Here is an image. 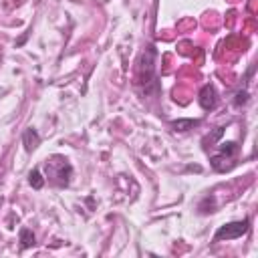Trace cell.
Here are the masks:
<instances>
[{
	"mask_svg": "<svg viewBox=\"0 0 258 258\" xmlns=\"http://www.w3.org/2000/svg\"><path fill=\"white\" fill-rule=\"evenodd\" d=\"M155 60H157V48L153 44H147L135 62V87L141 89L143 97L161 93V85H159L157 71H155Z\"/></svg>",
	"mask_w": 258,
	"mask_h": 258,
	"instance_id": "1",
	"label": "cell"
},
{
	"mask_svg": "<svg viewBox=\"0 0 258 258\" xmlns=\"http://www.w3.org/2000/svg\"><path fill=\"white\" fill-rule=\"evenodd\" d=\"M73 177V165L64 155H50L44 161V181L54 187H67Z\"/></svg>",
	"mask_w": 258,
	"mask_h": 258,
	"instance_id": "2",
	"label": "cell"
},
{
	"mask_svg": "<svg viewBox=\"0 0 258 258\" xmlns=\"http://www.w3.org/2000/svg\"><path fill=\"white\" fill-rule=\"evenodd\" d=\"M248 230H250V218H244V220H236V222L222 224V226L216 230V234H214V242L238 240V238H242Z\"/></svg>",
	"mask_w": 258,
	"mask_h": 258,
	"instance_id": "3",
	"label": "cell"
},
{
	"mask_svg": "<svg viewBox=\"0 0 258 258\" xmlns=\"http://www.w3.org/2000/svg\"><path fill=\"white\" fill-rule=\"evenodd\" d=\"M198 103L204 111H214L218 107V93H216V87L212 83H206L198 95Z\"/></svg>",
	"mask_w": 258,
	"mask_h": 258,
	"instance_id": "4",
	"label": "cell"
},
{
	"mask_svg": "<svg viewBox=\"0 0 258 258\" xmlns=\"http://www.w3.org/2000/svg\"><path fill=\"white\" fill-rule=\"evenodd\" d=\"M210 165H212L214 171H230L236 165V157H228V155L216 153V155L210 157Z\"/></svg>",
	"mask_w": 258,
	"mask_h": 258,
	"instance_id": "5",
	"label": "cell"
},
{
	"mask_svg": "<svg viewBox=\"0 0 258 258\" xmlns=\"http://www.w3.org/2000/svg\"><path fill=\"white\" fill-rule=\"evenodd\" d=\"M22 145H24V149L28 151V153H32V151H36V147L40 145V135L36 133V129H26L24 133H22Z\"/></svg>",
	"mask_w": 258,
	"mask_h": 258,
	"instance_id": "6",
	"label": "cell"
},
{
	"mask_svg": "<svg viewBox=\"0 0 258 258\" xmlns=\"http://www.w3.org/2000/svg\"><path fill=\"white\" fill-rule=\"evenodd\" d=\"M200 123H202L200 119H175V121L169 123V127L173 131H177V133H183V131H189V129L198 127Z\"/></svg>",
	"mask_w": 258,
	"mask_h": 258,
	"instance_id": "7",
	"label": "cell"
},
{
	"mask_svg": "<svg viewBox=\"0 0 258 258\" xmlns=\"http://www.w3.org/2000/svg\"><path fill=\"white\" fill-rule=\"evenodd\" d=\"M218 147H220V151H218V153L228 155V157H236V155H238V151H240V147H238V143H236V141H222Z\"/></svg>",
	"mask_w": 258,
	"mask_h": 258,
	"instance_id": "8",
	"label": "cell"
},
{
	"mask_svg": "<svg viewBox=\"0 0 258 258\" xmlns=\"http://www.w3.org/2000/svg\"><path fill=\"white\" fill-rule=\"evenodd\" d=\"M34 242H36L34 232H32L30 228H22V230H20V248H22V250H26V248L34 246Z\"/></svg>",
	"mask_w": 258,
	"mask_h": 258,
	"instance_id": "9",
	"label": "cell"
},
{
	"mask_svg": "<svg viewBox=\"0 0 258 258\" xmlns=\"http://www.w3.org/2000/svg\"><path fill=\"white\" fill-rule=\"evenodd\" d=\"M28 183L34 187V189H40L44 185V175L40 173V167H34L30 173H28Z\"/></svg>",
	"mask_w": 258,
	"mask_h": 258,
	"instance_id": "10",
	"label": "cell"
},
{
	"mask_svg": "<svg viewBox=\"0 0 258 258\" xmlns=\"http://www.w3.org/2000/svg\"><path fill=\"white\" fill-rule=\"evenodd\" d=\"M222 133H224V127H218V129H216V131H214L212 135L204 137V141H202V143H204V147H206L208 143H210V145H214V143H216V141H218V139L222 137Z\"/></svg>",
	"mask_w": 258,
	"mask_h": 258,
	"instance_id": "11",
	"label": "cell"
},
{
	"mask_svg": "<svg viewBox=\"0 0 258 258\" xmlns=\"http://www.w3.org/2000/svg\"><path fill=\"white\" fill-rule=\"evenodd\" d=\"M246 101H248V91H246V89H244V91H238V93H236V99H234V105H236V107H242Z\"/></svg>",
	"mask_w": 258,
	"mask_h": 258,
	"instance_id": "12",
	"label": "cell"
}]
</instances>
